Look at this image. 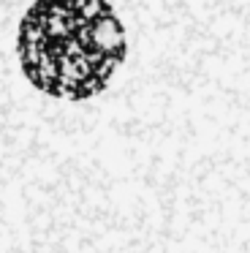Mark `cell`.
<instances>
[{
    "instance_id": "1",
    "label": "cell",
    "mask_w": 250,
    "mask_h": 253,
    "mask_svg": "<svg viewBox=\"0 0 250 253\" xmlns=\"http://www.w3.org/2000/svg\"><path fill=\"white\" fill-rule=\"evenodd\" d=\"M14 46L33 87L79 101L109 84L128 55V36L109 0H33Z\"/></svg>"
}]
</instances>
